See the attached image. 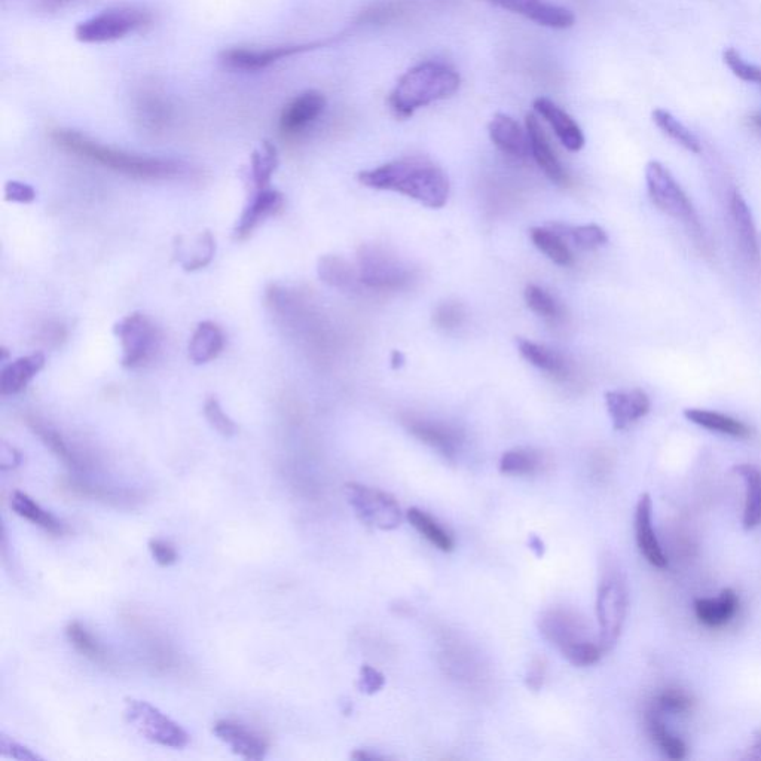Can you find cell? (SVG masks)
Listing matches in <instances>:
<instances>
[{"label":"cell","mask_w":761,"mask_h":761,"mask_svg":"<svg viewBox=\"0 0 761 761\" xmlns=\"http://www.w3.org/2000/svg\"><path fill=\"white\" fill-rule=\"evenodd\" d=\"M326 97L319 91H305L284 106L278 121L281 136L295 137L304 133L322 116L326 109Z\"/></svg>","instance_id":"14"},{"label":"cell","mask_w":761,"mask_h":761,"mask_svg":"<svg viewBox=\"0 0 761 761\" xmlns=\"http://www.w3.org/2000/svg\"><path fill=\"white\" fill-rule=\"evenodd\" d=\"M151 20V14L145 9L118 6L79 23L75 29V38L82 44H108L145 29Z\"/></svg>","instance_id":"6"},{"label":"cell","mask_w":761,"mask_h":761,"mask_svg":"<svg viewBox=\"0 0 761 761\" xmlns=\"http://www.w3.org/2000/svg\"><path fill=\"white\" fill-rule=\"evenodd\" d=\"M79 2H82V0H38V8L41 11L47 12V14H55V12L64 11V9L70 8V6L76 5Z\"/></svg>","instance_id":"53"},{"label":"cell","mask_w":761,"mask_h":761,"mask_svg":"<svg viewBox=\"0 0 761 761\" xmlns=\"http://www.w3.org/2000/svg\"><path fill=\"white\" fill-rule=\"evenodd\" d=\"M225 347V335L216 323L201 322L189 342V357L197 365L212 362Z\"/></svg>","instance_id":"26"},{"label":"cell","mask_w":761,"mask_h":761,"mask_svg":"<svg viewBox=\"0 0 761 761\" xmlns=\"http://www.w3.org/2000/svg\"><path fill=\"white\" fill-rule=\"evenodd\" d=\"M353 759L354 760H377V759H381V757L377 756V754L366 753V751L359 750L353 754Z\"/></svg>","instance_id":"56"},{"label":"cell","mask_w":761,"mask_h":761,"mask_svg":"<svg viewBox=\"0 0 761 761\" xmlns=\"http://www.w3.org/2000/svg\"><path fill=\"white\" fill-rule=\"evenodd\" d=\"M525 302L537 316L544 317V319L555 320L561 316V305L549 292L536 286V284H530L525 289Z\"/></svg>","instance_id":"43"},{"label":"cell","mask_w":761,"mask_h":761,"mask_svg":"<svg viewBox=\"0 0 761 761\" xmlns=\"http://www.w3.org/2000/svg\"><path fill=\"white\" fill-rule=\"evenodd\" d=\"M552 228L562 237L570 238L579 249H597V247L607 244L608 241L607 232L594 223L583 226L553 225Z\"/></svg>","instance_id":"41"},{"label":"cell","mask_w":761,"mask_h":761,"mask_svg":"<svg viewBox=\"0 0 761 761\" xmlns=\"http://www.w3.org/2000/svg\"><path fill=\"white\" fill-rule=\"evenodd\" d=\"M735 472L747 487L742 525L744 530L751 531L761 525V470L753 464H741L735 467Z\"/></svg>","instance_id":"30"},{"label":"cell","mask_w":761,"mask_h":761,"mask_svg":"<svg viewBox=\"0 0 761 761\" xmlns=\"http://www.w3.org/2000/svg\"><path fill=\"white\" fill-rule=\"evenodd\" d=\"M327 42H313L304 45H281V47L265 48V50H253V48H229L222 51L219 61L225 69L234 72H261L268 69L272 64L295 55L308 53L323 47Z\"/></svg>","instance_id":"12"},{"label":"cell","mask_w":761,"mask_h":761,"mask_svg":"<svg viewBox=\"0 0 761 761\" xmlns=\"http://www.w3.org/2000/svg\"><path fill=\"white\" fill-rule=\"evenodd\" d=\"M530 547H531V549L534 550V552H536L537 556H543V553H544V543L542 542V540L539 539V537H536V536L531 537V539H530Z\"/></svg>","instance_id":"55"},{"label":"cell","mask_w":761,"mask_h":761,"mask_svg":"<svg viewBox=\"0 0 761 761\" xmlns=\"http://www.w3.org/2000/svg\"><path fill=\"white\" fill-rule=\"evenodd\" d=\"M213 733L223 744L231 748L232 753L246 760L261 761L267 757V739L244 724L232 720H219L213 727Z\"/></svg>","instance_id":"16"},{"label":"cell","mask_w":761,"mask_h":761,"mask_svg":"<svg viewBox=\"0 0 761 761\" xmlns=\"http://www.w3.org/2000/svg\"><path fill=\"white\" fill-rule=\"evenodd\" d=\"M278 167V154L275 146L264 142L253 151L250 157V176L256 189H267L270 186L272 174Z\"/></svg>","instance_id":"40"},{"label":"cell","mask_w":761,"mask_h":761,"mask_svg":"<svg viewBox=\"0 0 761 761\" xmlns=\"http://www.w3.org/2000/svg\"><path fill=\"white\" fill-rule=\"evenodd\" d=\"M466 317L463 305L458 302H445L435 311V323L440 329H457Z\"/></svg>","instance_id":"47"},{"label":"cell","mask_w":761,"mask_h":761,"mask_svg":"<svg viewBox=\"0 0 761 761\" xmlns=\"http://www.w3.org/2000/svg\"><path fill=\"white\" fill-rule=\"evenodd\" d=\"M284 206V197L275 189H259L255 197L250 200L249 206L244 209L243 215L235 226V238L246 240L252 232L275 213L280 212Z\"/></svg>","instance_id":"21"},{"label":"cell","mask_w":761,"mask_h":761,"mask_svg":"<svg viewBox=\"0 0 761 761\" xmlns=\"http://www.w3.org/2000/svg\"><path fill=\"white\" fill-rule=\"evenodd\" d=\"M534 109L549 122L550 127L568 151L579 152L585 146V136L577 122L552 100L540 97L534 100Z\"/></svg>","instance_id":"22"},{"label":"cell","mask_w":761,"mask_h":761,"mask_svg":"<svg viewBox=\"0 0 761 761\" xmlns=\"http://www.w3.org/2000/svg\"><path fill=\"white\" fill-rule=\"evenodd\" d=\"M525 125H527L528 139H530L531 154L543 173L556 185H568L570 177L553 152L539 118L533 113H528Z\"/></svg>","instance_id":"19"},{"label":"cell","mask_w":761,"mask_h":761,"mask_svg":"<svg viewBox=\"0 0 761 761\" xmlns=\"http://www.w3.org/2000/svg\"><path fill=\"white\" fill-rule=\"evenodd\" d=\"M27 424H29L30 429L35 432V435L42 440V443L53 452L55 457H57L64 466H67L72 470L84 469V464L79 460L78 455L69 448L66 440L61 437L57 430L47 426V424L42 423V421H39L38 418L35 417H30L29 420H27Z\"/></svg>","instance_id":"34"},{"label":"cell","mask_w":761,"mask_h":761,"mask_svg":"<svg viewBox=\"0 0 761 761\" xmlns=\"http://www.w3.org/2000/svg\"><path fill=\"white\" fill-rule=\"evenodd\" d=\"M11 509L17 513L20 518L32 522L36 527L42 528L48 534L53 536H63L66 533V525L55 518L53 513L45 510L41 504L36 503L30 495L24 492L15 491L11 497Z\"/></svg>","instance_id":"27"},{"label":"cell","mask_w":761,"mask_h":761,"mask_svg":"<svg viewBox=\"0 0 761 761\" xmlns=\"http://www.w3.org/2000/svg\"><path fill=\"white\" fill-rule=\"evenodd\" d=\"M605 405L616 430L628 429L631 424L646 417L652 408L649 396L640 388L631 391H607Z\"/></svg>","instance_id":"17"},{"label":"cell","mask_w":761,"mask_h":761,"mask_svg":"<svg viewBox=\"0 0 761 761\" xmlns=\"http://www.w3.org/2000/svg\"><path fill=\"white\" fill-rule=\"evenodd\" d=\"M409 524L418 531L432 546L440 552L449 553L455 549V540L451 531L443 527L436 518L418 507H412L406 512Z\"/></svg>","instance_id":"29"},{"label":"cell","mask_w":761,"mask_h":761,"mask_svg":"<svg viewBox=\"0 0 761 761\" xmlns=\"http://www.w3.org/2000/svg\"><path fill=\"white\" fill-rule=\"evenodd\" d=\"M628 605L629 592L625 576L616 564L610 562L602 570L597 595L598 641L605 653L616 646L622 635Z\"/></svg>","instance_id":"5"},{"label":"cell","mask_w":761,"mask_h":761,"mask_svg":"<svg viewBox=\"0 0 761 761\" xmlns=\"http://www.w3.org/2000/svg\"><path fill=\"white\" fill-rule=\"evenodd\" d=\"M461 78L448 64L426 61L405 73L388 97L397 119H406L418 109L449 99L460 90Z\"/></svg>","instance_id":"3"},{"label":"cell","mask_w":761,"mask_h":761,"mask_svg":"<svg viewBox=\"0 0 761 761\" xmlns=\"http://www.w3.org/2000/svg\"><path fill=\"white\" fill-rule=\"evenodd\" d=\"M357 179L366 188L399 192L429 209H442L451 191L445 171L424 157L402 158L360 171Z\"/></svg>","instance_id":"1"},{"label":"cell","mask_w":761,"mask_h":761,"mask_svg":"<svg viewBox=\"0 0 761 761\" xmlns=\"http://www.w3.org/2000/svg\"><path fill=\"white\" fill-rule=\"evenodd\" d=\"M546 678V662L543 659H536L528 666L527 675H525V684L533 692H539Z\"/></svg>","instance_id":"52"},{"label":"cell","mask_w":761,"mask_h":761,"mask_svg":"<svg viewBox=\"0 0 761 761\" xmlns=\"http://www.w3.org/2000/svg\"><path fill=\"white\" fill-rule=\"evenodd\" d=\"M635 539L641 555L656 568L668 567V559L660 547L653 530V501L650 494H643L635 509Z\"/></svg>","instance_id":"18"},{"label":"cell","mask_w":761,"mask_h":761,"mask_svg":"<svg viewBox=\"0 0 761 761\" xmlns=\"http://www.w3.org/2000/svg\"><path fill=\"white\" fill-rule=\"evenodd\" d=\"M754 750H756L757 753H759L757 754V759H761V739L757 741V744H756V747H754Z\"/></svg>","instance_id":"59"},{"label":"cell","mask_w":761,"mask_h":761,"mask_svg":"<svg viewBox=\"0 0 761 761\" xmlns=\"http://www.w3.org/2000/svg\"><path fill=\"white\" fill-rule=\"evenodd\" d=\"M0 753H2L3 757L18 761L44 760L38 754L33 753L26 745L20 744V742L3 735V733L0 735Z\"/></svg>","instance_id":"48"},{"label":"cell","mask_w":761,"mask_h":761,"mask_svg":"<svg viewBox=\"0 0 761 761\" xmlns=\"http://www.w3.org/2000/svg\"><path fill=\"white\" fill-rule=\"evenodd\" d=\"M647 727H649L650 735L666 757L671 760H683L686 757V744L666 729L665 723L660 717V711L656 707L650 709L649 714H647Z\"/></svg>","instance_id":"38"},{"label":"cell","mask_w":761,"mask_h":761,"mask_svg":"<svg viewBox=\"0 0 761 761\" xmlns=\"http://www.w3.org/2000/svg\"><path fill=\"white\" fill-rule=\"evenodd\" d=\"M45 356L42 353H33L30 356L20 357L6 365L0 374V394L2 396H15L20 394L33 378L45 368Z\"/></svg>","instance_id":"23"},{"label":"cell","mask_w":761,"mask_h":761,"mask_svg":"<svg viewBox=\"0 0 761 761\" xmlns=\"http://www.w3.org/2000/svg\"><path fill=\"white\" fill-rule=\"evenodd\" d=\"M516 344H518L521 356L528 363H531V365L542 369V371L553 375V377H567L570 368H568L567 360L561 354L544 347V345L536 344V342H531L524 338L516 339Z\"/></svg>","instance_id":"31"},{"label":"cell","mask_w":761,"mask_h":761,"mask_svg":"<svg viewBox=\"0 0 761 761\" xmlns=\"http://www.w3.org/2000/svg\"><path fill=\"white\" fill-rule=\"evenodd\" d=\"M491 142L509 157L525 160L531 152L527 131L512 116L497 113L488 125Z\"/></svg>","instance_id":"20"},{"label":"cell","mask_w":761,"mask_h":761,"mask_svg":"<svg viewBox=\"0 0 761 761\" xmlns=\"http://www.w3.org/2000/svg\"><path fill=\"white\" fill-rule=\"evenodd\" d=\"M653 121L666 136L671 137L674 142L683 146L686 151L693 152V154H701L702 145L698 137L686 125L681 124L668 110H653Z\"/></svg>","instance_id":"39"},{"label":"cell","mask_w":761,"mask_h":761,"mask_svg":"<svg viewBox=\"0 0 761 761\" xmlns=\"http://www.w3.org/2000/svg\"><path fill=\"white\" fill-rule=\"evenodd\" d=\"M730 213H732L733 225L742 252L750 261L757 262L760 259L759 237H757L756 225H754L753 213L750 206L742 197L741 192L733 191L730 197Z\"/></svg>","instance_id":"24"},{"label":"cell","mask_w":761,"mask_h":761,"mask_svg":"<svg viewBox=\"0 0 761 761\" xmlns=\"http://www.w3.org/2000/svg\"><path fill=\"white\" fill-rule=\"evenodd\" d=\"M693 702L687 693L683 690L669 689L665 690L657 698L656 707L660 712H672V714H683L692 708Z\"/></svg>","instance_id":"46"},{"label":"cell","mask_w":761,"mask_h":761,"mask_svg":"<svg viewBox=\"0 0 761 761\" xmlns=\"http://www.w3.org/2000/svg\"><path fill=\"white\" fill-rule=\"evenodd\" d=\"M684 417L690 423L696 424V426L702 427V429H707L709 432L738 437V439H745V437L751 435L750 427L745 426L742 421L735 420V418L729 417V415L720 414V412L692 408L684 411Z\"/></svg>","instance_id":"28"},{"label":"cell","mask_w":761,"mask_h":761,"mask_svg":"<svg viewBox=\"0 0 761 761\" xmlns=\"http://www.w3.org/2000/svg\"><path fill=\"white\" fill-rule=\"evenodd\" d=\"M2 454L8 455V458L2 457V470L14 469L21 463V455L14 448L3 445Z\"/></svg>","instance_id":"54"},{"label":"cell","mask_w":761,"mask_h":761,"mask_svg":"<svg viewBox=\"0 0 761 761\" xmlns=\"http://www.w3.org/2000/svg\"><path fill=\"white\" fill-rule=\"evenodd\" d=\"M148 546L149 550H151L152 558L161 567H171L179 559L176 547L171 543L165 542V540L152 539Z\"/></svg>","instance_id":"49"},{"label":"cell","mask_w":761,"mask_h":761,"mask_svg":"<svg viewBox=\"0 0 761 761\" xmlns=\"http://www.w3.org/2000/svg\"><path fill=\"white\" fill-rule=\"evenodd\" d=\"M319 275L325 283L338 289H348L356 281V272L338 256H323L319 261Z\"/></svg>","instance_id":"42"},{"label":"cell","mask_w":761,"mask_h":761,"mask_svg":"<svg viewBox=\"0 0 761 761\" xmlns=\"http://www.w3.org/2000/svg\"><path fill=\"white\" fill-rule=\"evenodd\" d=\"M385 678L377 669L365 665L360 669L359 689L366 695H375L384 687Z\"/></svg>","instance_id":"50"},{"label":"cell","mask_w":761,"mask_h":761,"mask_svg":"<svg viewBox=\"0 0 761 761\" xmlns=\"http://www.w3.org/2000/svg\"><path fill=\"white\" fill-rule=\"evenodd\" d=\"M738 610V595L730 588L723 589L717 598H699L695 601L696 617L709 628L726 625Z\"/></svg>","instance_id":"25"},{"label":"cell","mask_w":761,"mask_h":761,"mask_svg":"<svg viewBox=\"0 0 761 761\" xmlns=\"http://www.w3.org/2000/svg\"><path fill=\"white\" fill-rule=\"evenodd\" d=\"M66 637L73 649L91 662L99 663V665H106L109 662L105 647L82 623L70 622L66 628Z\"/></svg>","instance_id":"37"},{"label":"cell","mask_w":761,"mask_h":761,"mask_svg":"<svg viewBox=\"0 0 761 761\" xmlns=\"http://www.w3.org/2000/svg\"><path fill=\"white\" fill-rule=\"evenodd\" d=\"M724 63L729 66V69L738 76L739 79L745 82H753V84L760 85L761 87V67L756 64L748 63L742 58V55L738 51L729 48L724 51L723 54Z\"/></svg>","instance_id":"45"},{"label":"cell","mask_w":761,"mask_h":761,"mask_svg":"<svg viewBox=\"0 0 761 761\" xmlns=\"http://www.w3.org/2000/svg\"><path fill=\"white\" fill-rule=\"evenodd\" d=\"M547 458L536 449L518 448L504 452L500 472L507 476H533L547 467Z\"/></svg>","instance_id":"32"},{"label":"cell","mask_w":761,"mask_h":761,"mask_svg":"<svg viewBox=\"0 0 761 761\" xmlns=\"http://www.w3.org/2000/svg\"><path fill=\"white\" fill-rule=\"evenodd\" d=\"M540 634L561 652L571 665L585 668L599 662L604 650L589 637L588 623L577 611L565 607L544 610L537 620Z\"/></svg>","instance_id":"4"},{"label":"cell","mask_w":761,"mask_h":761,"mask_svg":"<svg viewBox=\"0 0 761 761\" xmlns=\"http://www.w3.org/2000/svg\"><path fill=\"white\" fill-rule=\"evenodd\" d=\"M753 121H754V124H756V127L760 128L761 130V112L759 113V115L754 116Z\"/></svg>","instance_id":"58"},{"label":"cell","mask_w":761,"mask_h":761,"mask_svg":"<svg viewBox=\"0 0 761 761\" xmlns=\"http://www.w3.org/2000/svg\"><path fill=\"white\" fill-rule=\"evenodd\" d=\"M51 139L58 148L82 160L102 165L118 174L140 180H170L186 173V165L165 158L142 157L88 139L78 131L57 128Z\"/></svg>","instance_id":"2"},{"label":"cell","mask_w":761,"mask_h":761,"mask_svg":"<svg viewBox=\"0 0 761 761\" xmlns=\"http://www.w3.org/2000/svg\"><path fill=\"white\" fill-rule=\"evenodd\" d=\"M35 198V189H33L32 186L27 185V183L17 182V180H12V182L6 183V201H11V203L29 204L32 203V201H35Z\"/></svg>","instance_id":"51"},{"label":"cell","mask_w":761,"mask_h":761,"mask_svg":"<svg viewBox=\"0 0 761 761\" xmlns=\"http://www.w3.org/2000/svg\"><path fill=\"white\" fill-rule=\"evenodd\" d=\"M204 417L209 421L210 426L223 437H232L237 435L238 427L229 415L223 411L220 402L215 396L207 397L204 402Z\"/></svg>","instance_id":"44"},{"label":"cell","mask_w":761,"mask_h":761,"mask_svg":"<svg viewBox=\"0 0 761 761\" xmlns=\"http://www.w3.org/2000/svg\"><path fill=\"white\" fill-rule=\"evenodd\" d=\"M488 2L550 29H570L576 23V17L570 9L552 5L544 0H488Z\"/></svg>","instance_id":"15"},{"label":"cell","mask_w":761,"mask_h":761,"mask_svg":"<svg viewBox=\"0 0 761 761\" xmlns=\"http://www.w3.org/2000/svg\"><path fill=\"white\" fill-rule=\"evenodd\" d=\"M125 718L143 738L161 747L182 750L191 741V736L179 723L149 702L127 699Z\"/></svg>","instance_id":"10"},{"label":"cell","mask_w":761,"mask_h":761,"mask_svg":"<svg viewBox=\"0 0 761 761\" xmlns=\"http://www.w3.org/2000/svg\"><path fill=\"white\" fill-rule=\"evenodd\" d=\"M391 363H393V369L400 368V366L405 363V357H403V354L400 353V351H394L393 357H391Z\"/></svg>","instance_id":"57"},{"label":"cell","mask_w":761,"mask_h":761,"mask_svg":"<svg viewBox=\"0 0 761 761\" xmlns=\"http://www.w3.org/2000/svg\"><path fill=\"white\" fill-rule=\"evenodd\" d=\"M403 426L420 442L426 443L448 460H454L463 445V435L457 427L443 421L406 415L402 418Z\"/></svg>","instance_id":"13"},{"label":"cell","mask_w":761,"mask_h":761,"mask_svg":"<svg viewBox=\"0 0 761 761\" xmlns=\"http://www.w3.org/2000/svg\"><path fill=\"white\" fill-rule=\"evenodd\" d=\"M179 243L176 244L177 255H179L180 264L185 268V271H197L206 268L215 256L216 241L212 232L204 231L191 244L182 243V238H179Z\"/></svg>","instance_id":"33"},{"label":"cell","mask_w":761,"mask_h":761,"mask_svg":"<svg viewBox=\"0 0 761 761\" xmlns=\"http://www.w3.org/2000/svg\"><path fill=\"white\" fill-rule=\"evenodd\" d=\"M113 333L121 342L122 366L136 369L148 365L161 348L160 329L148 316L133 313L119 320Z\"/></svg>","instance_id":"8"},{"label":"cell","mask_w":761,"mask_h":761,"mask_svg":"<svg viewBox=\"0 0 761 761\" xmlns=\"http://www.w3.org/2000/svg\"><path fill=\"white\" fill-rule=\"evenodd\" d=\"M345 497L353 507L357 518L368 527L381 531H393L402 524V510L399 503L388 492L351 482L345 485Z\"/></svg>","instance_id":"11"},{"label":"cell","mask_w":761,"mask_h":761,"mask_svg":"<svg viewBox=\"0 0 761 761\" xmlns=\"http://www.w3.org/2000/svg\"><path fill=\"white\" fill-rule=\"evenodd\" d=\"M359 280L372 289L397 290L412 281V268L381 244H363L357 253Z\"/></svg>","instance_id":"7"},{"label":"cell","mask_w":761,"mask_h":761,"mask_svg":"<svg viewBox=\"0 0 761 761\" xmlns=\"http://www.w3.org/2000/svg\"><path fill=\"white\" fill-rule=\"evenodd\" d=\"M534 246L544 253L550 261L561 267L573 265L574 256L567 241L561 234L550 228H533L530 231Z\"/></svg>","instance_id":"35"},{"label":"cell","mask_w":761,"mask_h":761,"mask_svg":"<svg viewBox=\"0 0 761 761\" xmlns=\"http://www.w3.org/2000/svg\"><path fill=\"white\" fill-rule=\"evenodd\" d=\"M646 182L654 206L671 218L686 223L687 228L701 234V223L692 201L684 194L668 168L659 161H650L646 167Z\"/></svg>","instance_id":"9"},{"label":"cell","mask_w":761,"mask_h":761,"mask_svg":"<svg viewBox=\"0 0 761 761\" xmlns=\"http://www.w3.org/2000/svg\"><path fill=\"white\" fill-rule=\"evenodd\" d=\"M137 113L142 124L149 130H163L171 119V106L161 94L149 91L139 97Z\"/></svg>","instance_id":"36"}]
</instances>
